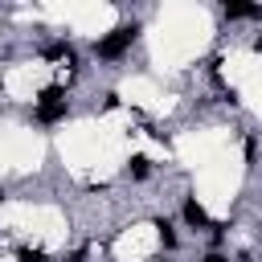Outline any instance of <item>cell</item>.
I'll use <instances>...</instances> for the list:
<instances>
[{
	"instance_id": "cell-11",
	"label": "cell",
	"mask_w": 262,
	"mask_h": 262,
	"mask_svg": "<svg viewBox=\"0 0 262 262\" xmlns=\"http://www.w3.org/2000/svg\"><path fill=\"white\" fill-rule=\"evenodd\" d=\"M66 262H86V250H74V254H70Z\"/></svg>"
},
{
	"instance_id": "cell-4",
	"label": "cell",
	"mask_w": 262,
	"mask_h": 262,
	"mask_svg": "<svg viewBox=\"0 0 262 262\" xmlns=\"http://www.w3.org/2000/svg\"><path fill=\"white\" fill-rule=\"evenodd\" d=\"M41 57H49V61H70V66H74V49H70V41H49V45L41 49Z\"/></svg>"
},
{
	"instance_id": "cell-8",
	"label": "cell",
	"mask_w": 262,
	"mask_h": 262,
	"mask_svg": "<svg viewBox=\"0 0 262 262\" xmlns=\"http://www.w3.org/2000/svg\"><path fill=\"white\" fill-rule=\"evenodd\" d=\"M37 102H66V98H61V86H45V90L37 94Z\"/></svg>"
},
{
	"instance_id": "cell-9",
	"label": "cell",
	"mask_w": 262,
	"mask_h": 262,
	"mask_svg": "<svg viewBox=\"0 0 262 262\" xmlns=\"http://www.w3.org/2000/svg\"><path fill=\"white\" fill-rule=\"evenodd\" d=\"M16 262H45V254H41V250H29V246H25V250H16Z\"/></svg>"
},
{
	"instance_id": "cell-1",
	"label": "cell",
	"mask_w": 262,
	"mask_h": 262,
	"mask_svg": "<svg viewBox=\"0 0 262 262\" xmlns=\"http://www.w3.org/2000/svg\"><path fill=\"white\" fill-rule=\"evenodd\" d=\"M135 33H139V25H119V29H111L102 41H94V53H98L102 61H115V57H123V53L131 49Z\"/></svg>"
},
{
	"instance_id": "cell-3",
	"label": "cell",
	"mask_w": 262,
	"mask_h": 262,
	"mask_svg": "<svg viewBox=\"0 0 262 262\" xmlns=\"http://www.w3.org/2000/svg\"><path fill=\"white\" fill-rule=\"evenodd\" d=\"M70 115L66 102H37V123H61Z\"/></svg>"
},
{
	"instance_id": "cell-13",
	"label": "cell",
	"mask_w": 262,
	"mask_h": 262,
	"mask_svg": "<svg viewBox=\"0 0 262 262\" xmlns=\"http://www.w3.org/2000/svg\"><path fill=\"white\" fill-rule=\"evenodd\" d=\"M0 201H4V188H0Z\"/></svg>"
},
{
	"instance_id": "cell-6",
	"label": "cell",
	"mask_w": 262,
	"mask_h": 262,
	"mask_svg": "<svg viewBox=\"0 0 262 262\" xmlns=\"http://www.w3.org/2000/svg\"><path fill=\"white\" fill-rule=\"evenodd\" d=\"M156 233H160V246L164 250H176V233H172V225L164 217H156Z\"/></svg>"
},
{
	"instance_id": "cell-5",
	"label": "cell",
	"mask_w": 262,
	"mask_h": 262,
	"mask_svg": "<svg viewBox=\"0 0 262 262\" xmlns=\"http://www.w3.org/2000/svg\"><path fill=\"white\" fill-rule=\"evenodd\" d=\"M221 8H225V16H233V20H246V16H258V12H262L258 4H237V0H225Z\"/></svg>"
},
{
	"instance_id": "cell-7",
	"label": "cell",
	"mask_w": 262,
	"mask_h": 262,
	"mask_svg": "<svg viewBox=\"0 0 262 262\" xmlns=\"http://www.w3.org/2000/svg\"><path fill=\"white\" fill-rule=\"evenodd\" d=\"M127 172H131L135 180H143V176L151 172V160H147V156H131V164H127Z\"/></svg>"
},
{
	"instance_id": "cell-12",
	"label": "cell",
	"mask_w": 262,
	"mask_h": 262,
	"mask_svg": "<svg viewBox=\"0 0 262 262\" xmlns=\"http://www.w3.org/2000/svg\"><path fill=\"white\" fill-rule=\"evenodd\" d=\"M254 45H258V49H262V37H258V41H254Z\"/></svg>"
},
{
	"instance_id": "cell-10",
	"label": "cell",
	"mask_w": 262,
	"mask_h": 262,
	"mask_svg": "<svg viewBox=\"0 0 262 262\" xmlns=\"http://www.w3.org/2000/svg\"><path fill=\"white\" fill-rule=\"evenodd\" d=\"M201 262H229V258H225V254H217V250H213V254H205V258H201Z\"/></svg>"
},
{
	"instance_id": "cell-2",
	"label": "cell",
	"mask_w": 262,
	"mask_h": 262,
	"mask_svg": "<svg viewBox=\"0 0 262 262\" xmlns=\"http://www.w3.org/2000/svg\"><path fill=\"white\" fill-rule=\"evenodd\" d=\"M180 213H184V221H188L192 229H213V221H209V213H205V209H201V205H196L192 196L184 201V209H180Z\"/></svg>"
}]
</instances>
